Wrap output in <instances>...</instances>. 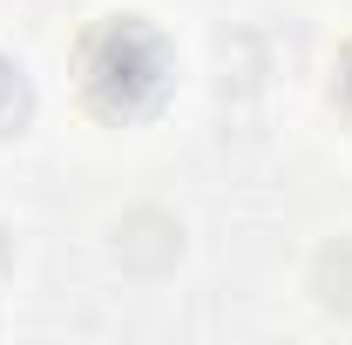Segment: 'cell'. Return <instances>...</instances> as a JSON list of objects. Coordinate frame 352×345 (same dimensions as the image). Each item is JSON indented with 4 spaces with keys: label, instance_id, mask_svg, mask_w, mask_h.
Wrapping results in <instances>:
<instances>
[{
    "label": "cell",
    "instance_id": "8992f818",
    "mask_svg": "<svg viewBox=\"0 0 352 345\" xmlns=\"http://www.w3.org/2000/svg\"><path fill=\"white\" fill-rule=\"evenodd\" d=\"M0 278H7V230H0Z\"/></svg>",
    "mask_w": 352,
    "mask_h": 345
},
{
    "label": "cell",
    "instance_id": "3957f363",
    "mask_svg": "<svg viewBox=\"0 0 352 345\" xmlns=\"http://www.w3.org/2000/svg\"><path fill=\"white\" fill-rule=\"evenodd\" d=\"M311 291H318L325 311H346V318H352V237H339V244L318 251V264H311Z\"/></svg>",
    "mask_w": 352,
    "mask_h": 345
},
{
    "label": "cell",
    "instance_id": "277c9868",
    "mask_svg": "<svg viewBox=\"0 0 352 345\" xmlns=\"http://www.w3.org/2000/svg\"><path fill=\"white\" fill-rule=\"evenodd\" d=\"M21 122H28V82L14 61H0V135H14Z\"/></svg>",
    "mask_w": 352,
    "mask_h": 345
},
{
    "label": "cell",
    "instance_id": "7a4b0ae2",
    "mask_svg": "<svg viewBox=\"0 0 352 345\" xmlns=\"http://www.w3.org/2000/svg\"><path fill=\"white\" fill-rule=\"evenodd\" d=\"M116 258L129 264V271H142V278H156V271H170L176 258H183V223H176L170 210H129L122 223H116Z\"/></svg>",
    "mask_w": 352,
    "mask_h": 345
},
{
    "label": "cell",
    "instance_id": "5b68a950",
    "mask_svg": "<svg viewBox=\"0 0 352 345\" xmlns=\"http://www.w3.org/2000/svg\"><path fill=\"white\" fill-rule=\"evenodd\" d=\"M339 95H346V109H352V61H346V82H339Z\"/></svg>",
    "mask_w": 352,
    "mask_h": 345
},
{
    "label": "cell",
    "instance_id": "6da1fadb",
    "mask_svg": "<svg viewBox=\"0 0 352 345\" xmlns=\"http://www.w3.org/2000/svg\"><path fill=\"white\" fill-rule=\"evenodd\" d=\"M88 68V95L116 115H135L149 109V95L163 88V41L142 27V21H109L82 54Z\"/></svg>",
    "mask_w": 352,
    "mask_h": 345
}]
</instances>
